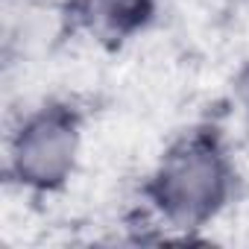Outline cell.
<instances>
[{"mask_svg":"<svg viewBox=\"0 0 249 249\" xmlns=\"http://www.w3.org/2000/svg\"><path fill=\"white\" fill-rule=\"evenodd\" d=\"M237 188L240 170L226 129L202 120L161 150L141 179V202L153 223L188 240L234 202Z\"/></svg>","mask_w":249,"mask_h":249,"instance_id":"1","label":"cell"},{"mask_svg":"<svg viewBox=\"0 0 249 249\" xmlns=\"http://www.w3.org/2000/svg\"><path fill=\"white\" fill-rule=\"evenodd\" d=\"M85 144V108L71 97L30 106L6 135L3 179L24 194L50 196L71 185Z\"/></svg>","mask_w":249,"mask_h":249,"instance_id":"2","label":"cell"},{"mask_svg":"<svg viewBox=\"0 0 249 249\" xmlns=\"http://www.w3.org/2000/svg\"><path fill=\"white\" fill-rule=\"evenodd\" d=\"M161 0H65L62 18L73 33L106 50H120L141 38L159 18Z\"/></svg>","mask_w":249,"mask_h":249,"instance_id":"3","label":"cell"},{"mask_svg":"<svg viewBox=\"0 0 249 249\" xmlns=\"http://www.w3.org/2000/svg\"><path fill=\"white\" fill-rule=\"evenodd\" d=\"M231 103L240 108V114L249 120V56L237 65L231 73Z\"/></svg>","mask_w":249,"mask_h":249,"instance_id":"4","label":"cell"},{"mask_svg":"<svg viewBox=\"0 0 249 249\" xmlns=\"http://www.w3.org/2000/svg\"><path fill=\"white\" fill-rule=\"evenodd\" d=\"M6 3H15V6H47L53 0H6Z\"/></svg>","mask_w":249,"mask_h":249,"instance_id":"5","label":"cell"}]
</instances>
